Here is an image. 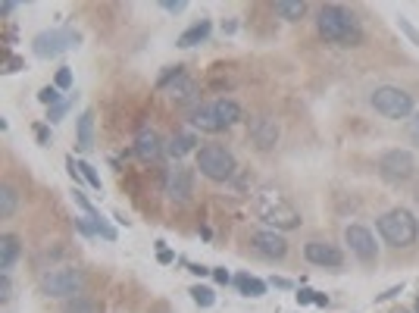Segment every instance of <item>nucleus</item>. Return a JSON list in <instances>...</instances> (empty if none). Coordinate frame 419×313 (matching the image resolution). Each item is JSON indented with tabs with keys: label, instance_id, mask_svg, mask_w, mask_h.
Masks as SVG:
<instances>
[{
	"label": "nucleus",
	"instance_id": "a19ab883",
	"mask_svg": "<svg viewBox=\"0 0 419 313\" xmlns=\"http://www.w3.org/2000/svg\"><path fill=\"white\" fill-rule=\"evenodd\" d=\"M188 269H191L194 275H200V279H206V275H213L210 266H200V263H188Z\"/></svg>",
	"mask_w": 419,
	"mask_h": 313
},
{
	"label": "nucleus",
	"instance_id": "49530a36",
	"mask_svg": "<svg viewBox=\"0 0 419 313\" xmlns=\"http://www.w3.org/2000/svg\"><path fill=\"white\" fill-rule=\"evenodd\" d=\"M6 66H10V72H19V69H22V60H19V56H10Z\"/></svg>",
	"mask_w": 419,
	"mask_h": 313
},
{
	"label": "nucleus",
	"instance_id": "58836bf2",
	"mask_svg": "<svg viewBox=\"0 0 419 313\" xmlns=\"http://www.w3.org/2000/svg\"><path fill=\"white\" fill-rule=\"evenodd\" d=\"M163 10H166V13H181V10H185V6H188V0H163Z\"/></svg>",
	"mask_w": 419,
	"mask_h": 313
},
{
	"label": "nucleus",
	"instance_id": "dca6fc26",
	"mask_svg": "<svg viewBox=\"0 0 419 313\" xmlns=\"http://www.w3.org/2000/svg\"><path fill=\"white\" fill-rule=\"evenodd\" d=\"M213 113H216V119H219V125H222V131L225 129H231V125H238L241 122V106L235 104V100H229V97H219V100H213Z\"/></svg>",
	"mask_w": 419,
	"mask_h": 313
},
{
	"label": "nucleus",
	"instance_id": "7ed1b4c3",
	"mask_svg": "<svg viewBox=\"0 0 419 313\" xmlns=\"http://www.w3.org/2000/svg\"><path fill=\"white\" fill-rule=\"evenodd\" d=\"M379 238L391 248H410L413 241L419 238V223L410 210L397 207V210H388L379 216Z\"/></svg>",
	"mask_w": 419,
	"mask_h": 313
},
{
	"label": "nucleus",
	"instance_id": "a18cd8bd",
	"mask_svg": "<svg viewBox=\"0 0 419 313\" xmlns=\"http://www.w3.org/2000/svg\"><path fill=\"white\" fill-rule=\"evenodd\" d=\"M16 6H19L16 0H3V3H0V13H3V16H10V13L16 10Z\"/></svg>",
	"mask_w": 419,
	"mask_h": 313
},
{
	"label": "nucleus",
	"instance_id": "393cba45",
	"mask_svg": "<svg viewBox=\"0 0 419 313\" xmlns=\"http://www.w3.org/2000/svg\"><path fill=\"white\" fill-rule=\"evenodd\" d=\"M16 207H19L16 188H13V185H3V188H0V216L10 219L13 213H16Z\"/></svg>",
	"mask_w": 419,
	"mask_h": 313
},
{
	"label": "nucleus",
	"instance_id": "39448f33",
	"mask_svg": "<svg viewBox=\"0 0 419 313\" xmlns=\"http://www.w3.org/2000/svg\"><path fill=\"white\" fill-rule=\"evenodd\" d=\"M44 298H75L85 288V273L75 266H50L38 279Z\"/></svg>",
	"mask_w": 419,
	"mask_h": 313
},
{
	"label": "nucleus",
	"instance_id": "2f4dec72",
	"mask_svg": "<svg viewBox=\"0 0 419 313\" xmlns=\"http://www.w3.org/2000/svg\"><path fill=\"white\" fill-rule=\"evenodd\" d=\"M54 85L60 88V91H69V88H72V69H69V66H60V69H56Z\"/></svg>",
	"mask_w": 419,
	"mask_h": 313
},
{
	"label": "nucleus",
	"instance_id": "72a5a7b5",
	"mask_svg": "<svg viewBox=\"0 0 419 313\" xmlns=\"http://www.w3.org/2000/svg\"><path fill=\"white\" fill-rule=\"evenodd\" d=\"M75 229H79V235H85V238H94V235H97V229H94V219H91V216H75Z\"/></svg>",
	"mask_w": 419,
	"mask_h": 313
},
{
	"label": "nucleus",
	"instance_id": "473e14b6",
	"mask_svg": "<svg viewBox=\"0 0 419 313\" xmlns=\"http://www.w3.org/2000/svg\"><path fill=\"white\" fill-rule=\"evenodd\" d=\"M91 219H94V229H97V235H104L106 241H116V229H113L104 216H91Z\"/></svg>",
	"mask_w": 419,
	"mask_h": 313
},
{
	"label": "nucleus",
	"instance_id": "e433bc0d",
	"mask_svg": "<svg viewBox=\"0 0 419 313\" xmlns=\"http://www.w3.org/2000/svg\"><path fill=\"white\" fill-rule=\"evenodd\" d=\"M400 291H404V282H400V285H391V288H385V291H379V294H375V304H385V300L397 298Z\"/></svg>",
	"mask_w": 419,
	"mask_h": 313
},
{
	"label": "nucleus",
	"instance_id": "9d476101",
	"mask_svg": "<svg viewBox=\"0 0 419 313\" xmlns=\"http://www.w3.org/2000/svg\"><path fill=\"white\" fill-rule=\"evenodd\" d=\"M250 244H254V250L260 257H266V260H285L288 257V241L281 232L275 229H260L250 235Z\"/></svg>",
	"mask_w": 419,
	"mask_h": 313
},
{
	"label": "nucleus",
	"instance_id": "de8ad7c7",
	"mask_svg": "<svg viewBox=\"0 0 419 313\" xmlns=\"http://www.w3.org/2000/svg\"><path fill=\"white\" fill-rule=\"evenodd\" d=\"M238 29V22H235V19H225V22H222V31H225V35H231V31H235Z\"/></svg>",
	"mask_w": 419,
	"mask_h": 313
},
{
	"label": "nucleus",
	"instance_id": "c03bdc74",
	"mask_svg": "<svg viewBox=\"0 0 419 313\" xmlns=\"http://www.w3.org/2000/svg\"><path fill=\"white\" fill-rule=\"evenodd\" d=\"M156 250H160V254H156V260H160V263H172L175 260L172 250H166V248H156Z\"/></svg>",
	"mask_w": 419,
	"mask_h": 313
},
{
	"label": "nucleus",
	"instance_id": "4468645a",
	"mask_svg": "<svg viewBox=\"0 0 419 313\" xmlns=\"http://www.w3.org/2000/svg\"><path fill=\"white\" fill-rule=\"evenodd\" d=\"M281 138V129L272 116H256L250 119V141L256 144L260 150H272Z\"/></svg>",
	"mask_w": 419,
	"mask_h": 313
},
{
	"label": "nucleus",
	"instance_id": "1a4fd4ad",
	"mask_svg": "<svg viewBox=\"0 0 419 313\" xmlns=\"http://www.w3.org/2000/svg\"><path fill=\"white\" fill-rule=\"evenodd\" d=\"M344 241H347V248L354 250L356 260H363V263H372L375 257H379V241H375L372 232L360 223H350L347 229H344Z\"/></svg>",
	"mask_w": 419,
	"mask_h": 313
},
{
	"label": "nucleus",
	"instance_id": "c85d7f7f",
	"mask_svg": "<svg viewBox=\"0 0 419 313\" xmlns=\"http://www.w3.org/2000/svg\"><path fill=\"white\" fill-rule=\"evenodd\" d=\"M181 75H185V69H181V66H166V72H163L160 79H156V88H169V85H175V81H179Z\"/></svg>",
	"mask_w": 419,
	"mask_h": 313
},
{
	"label": "nucleus",
	"instance_id": "20e7f679",
	"mask_svg": "<svg viewBox=\"0 0 419 313\" xmlns=\"http://www.w3.org/2000/svg\"><path fill=\"white\" fill-rule=\"evenodd\" d=\"M369 104H372V110L379 113V116L385 119H394V122H400V119H410L413 116V94L406 91V88H397V85H379L372 94H369Z\"/></svg>",
	"mask_w": 419,
	"mask_h": 313
},
{
	"label": "nucleus",
	"instance_id": "aec40b11",
	"mask_svg": "<svg viewBox=\"0 0 419 313\" xmlns=\"http://www.w3.org/2000/svg\"><path fill=\"white\" fill-rule=\"evenodd\" d=\"M75 141L79 150H91L94 147V110H85L75 122Z\"/></svg>",
	"mask_w": 419,
	"mask_h": 313
},
{
	"label": "nucleus",
	"instance_id": "4c0bfd02",
	"mask_svg": "<svg viewBox=\"0 0 419 313\" xmlns=\"http://www.w3.org/2000/svg\"><path fill=\"white\" fill-rule=\"evenodd\" d=\"M13 298V282L6 273H0V300H10Z\"/></svg>",
	"mask_w": 419,
	"mask_h": 313
},
{
	"label": "nucleus",
	"instance_id": "6e6552de",
	"mask_svg": "<svg viewBox=\"0 0 419 313\" xmlns=\"http://www.w3.org/2000/svg\"><path fill=\"white\" fill-rule=\"evenodd\" d=\"M379 172L385 175L388 182H406L416 175V156L404 147H388L385 154L379 156Z\"/></svg>",
	"mask_w": 419,
	"mask_h": 313
},
{
	"label": "nucleus",
	"instance_id": "bb28decb",
	"mask_svg": "<svg viewBox=\"0 0 419 313\" xmlns=\"http://www.w3.org/2000/svg\"><path fill=\"white\" fill-rule=\"evenodd\" d=\"M79 172H81V179L88 182V185L94 188V191H104V182H100V175H97V169L91 166V163H85V160H79Z\"/></svg>",
	"mask_w": 419,
	"mask_h": 313
},
{
	"label": "nucleus",
	"instance_id": "6ab92c4d",
	"mask_svg": "<svg viewBox=\"0 0 419 313\" xmlns=\"http://www.w3.org/2000/svg\"><path fill=\"white\" fill-rule=\"evenodd\" d=\"M210 31H213V22L210 19H200V22H194L191 29L179 35V47H197V44H204L210 38Z\"/></svg>",
	"mask_w": 419,
	"mask_h": 313
},
{
	"label": "nucleus",
	"instance_id": "412c9836",
	"mask_svg": "<svg viewBox=\"0 0 419 313\" xmlns=\"http://www.w3.org/2000/svg\"><path fill=\"white\" fill-rule=\"evenodd\" d=\"M19 254H22V244H19L16 235H3V238H0V273H6V269L16 266Z\"/></svg>",
	"mask_w": 419,
	"mask_h": 313
},
{
	"label": "nucleus",
	"instance_id": "f3484780",
	"mask_svg": "<svg viewBox=\"0 0 419 313\" xmlns=\"http://www.w3.org/2000/svg\"><path fill=\"white\" fill-rule=\"evenodd\" d=\"M231 285H235L238 294H244V298H263L269 282L256 279V275H250V273H238V275H231Z\"/></svg>",
	"mask_w": 419,
	"mask_h": 313
},
{
	"label": "nucleus",
	"instance_id": "c9c22d12",
	"mask_svg": "<svg viewBox=\"0 0 419 313\" xmlns=\"http://www.w3.org/2000/svg\"><path fill=\"white\" fill-rule=\"evenodd\" d=\"M397 29L404 31V35L410 38V41H413V44H416V47H419V31H416V29H413V25H410V19H404V16H400V19H397Z\"/></svg>",
	"mask_w": 419,
	"mask_h": 313
},
{
	"label": "nucleus",
	"instance_id": "3c124183",
	"mask_svg": "<svg viewBox=\"0 0 419 313\" xmlns=\"http://www.w3.org/2000/svg\"><path fill=\"white\" fill-rule=\"evenodd\" d=\"M413 313H419V304H416V310H413Z\"/></svg>",
	"mask_w": 419,
	"mask_h": 313
},
{
	"label": "nucleus",
	"instance_id": "5701e85b",
	"mask_svg": "<svg viewBox=\"0 0 419 313\" xmlns=\"http://www.w3.org/2000/svg\"><path fill=\"white\" fill-rule=\"evenodd\" d=\"M306 10H310V6H306L304 0H279V3H275V13H279L281 19H288V22H300V19L306 16Z\"/></svg>",
	"mask_w": 419,
	"mask_h": 313
},
{
	"label": "nucleus",
	"instance_id": "f704fd0d",
	"mask_svg": "<svg viewBox=\"0 0 419 313\" xmlns=\"http://www.w3.org/2000/svg\"><path fill=\"white\" fill-rule=\"evenodd\" d=\"M294 300H297L300 307H306V304H313V300H316V291H313V288H306V285H300L297 294H294Z\"/></svg>",
	"mask_w": 419,
	"mask_h": 313
},
{
	"label": "nucleus",
	"instance_id": "37998d69",
	"mask_svg": "<svg viewBox=\"0 0 419 313\" xmlns=\"http://www.w3.org/2000/svg\"><path fill=\"white\" fill-rule=\"evenodd\" d=\"M410 138H413V144H419V113L410 119Z\"/></svg>",
	"mask_w": 419,
	"mask_h": 313
},
{
	"label": "nucleus",
	"instance_id": "09e8293b",
	"mask_svg": "<svg viewBox=\"0 0 419 313\" xmlns=\"http://www.w3.org/2000/svg\"><path fill=\"white\" fill-rule=\"evenodd\" d=\"M313 304H316V307H329V298H325L322 291H316V300H313Z\"/></svg>",
	"mask_w": 419,
	"mask_h": 313
},
{
	"label": "nucleus",
	"instance_id": "ea45409f",
	"mask_svg": "<svg viewBox=\"0 0 419 313\" xmlns=\"http://www.w3.org/2000/svg\"><path fill=\"white\" fill-rule=\"evenodd\" d=\"M213 279H216L219 285H229V282H231V273H229L225 266H213Z\"/></svg>",
	"mask_w": 419,
	"mask_h": 313
},
{
	"label": "nucleus",
	"instance_id": "4be33fe9",
	"mask_svg": "<svg viewBox=\"0 0 419 313\" xmlns=\"http://www.w3.org/2000/svg\"><path fill=\"white\" fill-rule=\"evenodd\" d=\"M194 147H197V138H194L191 131H175V135L166 141V154L175 156V160H181L185 154H191Z\"/></svg>",
	"mask_w": 419,
	"mask_h": 313
},
{
	"label": "nucleus",
	"instance_id": "a211bd4d",
	"mask_svg": "<svg viewBox=\"0 0 419 313\" xmlns=\"http://www.w3.org/2000/svg\"><path fill=\"white\" fill-rule=\"evenodd\" d=\"M166 91H169V97H172L175 104H194V100H197V81L185 72L175 85H169Z\"/></svg>",
	"mask_w": 419,
	"mask_h": 313
},
{
	"label": "nucleus",
	"instance_id": "ddd939ff",
	"mask_svg": "<svg viewBox=\"0 0 419 313\" xmlns=\"http://www.w3.org/2000/svg\"><path fill=\"white\" fill-rule=\"evenodd\" d=\"M131 154L144 163H156L163 154H166V144H163V138L156 135L154 129H141L135 138V144H131Z\"/></svg>",
	"mask_w": 419,
	"mask_h": 313
},
{
	"label": "nucleus",
	"instance_id": "f257e3e1",
	"mask_svg": "<svg viewBox=\"0 0 419 313\" xmlns=\"http://www.w3.org/2000/svg\"><path fill=\"white\" fill-rule=\"evenodd\" d=\"M316 29L319 38L335 47H356L363 41V29H360V19L341 3H325L319 6V16H316Z\"/></svg>",
	"mask_w": 419,
	"mask_h": 313
},
{
	"label": "nucleus",
	"instance_id": "7c9ffc66",
	"mask_svg": "<svg viewBox=\"0 0 419 313\" xmlns=\"http://www.w3.org/2000/svg\"><path fill=\"white\" fill-rule=\"evenodd\" d=\"M72 200H75V204H79V210H85V216H100V213H97V207H94L91 200L85 198V191H81V188H75V191H72Z\"/></svg>",
	"mask_w": 419,
	"mask_h": 313
},
{
	"label": "nucleus",
	"instance_id": "603ef678",
	"mask_svg": "<svg viewBox=\"0 0 419 313\" xmlns=\"http://www.w3.org/2000/svg\"><path fill=\"white\" fill-rule=\"evenodd\" d=\"M404 313H406V310H404Z\"/></svg>",
	"mask_w": 419,
	"mask_h": 313
},
{
	"label": "nucleus",
	"instance_id": "c756f323",
	"mask_svg": "<svg viewBox=\"0 0 419 313\" xmlns=\"http://www.w3.org/2000/svg\"><path fill=\"white\" fill-rule=\"evenodd\" d=\"M69 106H72V97H66V100H60L56 106H50V110H47V122L56 125V122H60V119L69 113Z\"/></svg>",
	"mask_w": 419,
	"mask_h": 313
},
{
	"label": "nucleus",
	"instance_id": "0eeeda50",
	"mask_svg": "<svg viewBox=\"0 0 419 313\" xmlns=\"http://www.w3.org/2000/svg\"><path fill=\"white\" fill-rule=\"evenodd\" d=\"M81 44V35L75 29H47L41 31V35L31 38V54L38 56V60H56V56H63L66 50L79 47Z\"/></svg>",
	"mask_w": 419,
	"mask_h": 313
},
{
	"label": "nucleus",
	"instance_id": "2eb2a0df",
	"mask_svg": "<svg viewBox=\"0 0 419 313\" xmlns=\"http://www.w3.org/2000/svg\"><path fill=\"white\" fill-rule=\"evenodd\" d=\"M191 125L200 131H206V135H219L222 131V125H219L216 113H213V104H197L191 110Z\"/></svg>",
	"mask_w": 419,
	"mask_h": 313
},
{
	"label": "nucleus",
	"instance_id": "9b49d317",
	"mask_svg": "<svg viewBox=\"0 0 419 313\" xmlns=\"http://www.w3.org/2000/svg\"><path fill=\"white\" fill-rule=\"evenodd\" d=\"M304 257L313 266H325V269H341L344 266V250L331 241H306L304 244Z\"/></svg>",
	"mask_w": 419,
	"mask_h": 313
},
{
	"label": "nucleus",
	"instance_id": "cd10ccee",
	"mask_svg": "<svg viewBox=\"0 0 419 313\" xmlns=\"http://www.w3.org/2000/svg\"><path fill=\"white\" fill-rule=\"evenodd\" d=\"M38 100H41L44 106H56L60 100H66V97H63V91L56 85H44L41 91H38Z\"/></svg>",
	"mask_w": 419,
	"mask_h": 313
},
{
	"label": "nucleus",
	"instance_id": "79ce46f5",
	"mask_svg": "<svg viewBox=\"0 0 419 313\" xmlns=\"http://www.w3.org/2000/svg\"><path fill=\"white\" fill-rule=\"evenodd\" d=\"M269 285H275V288H281V291H288V288H291V279H281V275H272V279H269Z\"/></svg>",
	"mask_w": 419,
	"mask_h": 313
},
{
	"label": "nucleus",
	"instance_id": "f8f14e48",
	"mask_svg": "<svg viewBox=\"0 0 419 313\" xmlns=\"http://www.w3.org/2000/svg\"><path fill=\"white\" fill-rule=\"evenodd\" d=\"M166 194H169V200H175V204H188L194 194V172L191 169L179 163V166L166 175Z\"/></svg>",
	"mask_w": 419,
	"mask_h": 313
},
{
	"label": "nucleus",
	"instance_id": "a878e982",
	"mask_svg": "<svg viewBox=\"0 0 419 313\" xmlns=\"http://www.w3.org/2000/svg\"><path fill=\"white\" fill-rule=\"evenodd\" d=\"M188 294H191V300H194L197 307H204V310H210V307L216 304V291H213L210 285H194Z\"/></svg>",
	"mask_w": 419,
	"mask_h": 313
},
{
	"label": "nucleus",
	"instance_id": "b1692460",
	"mask_svg": "<svg viewBox=\"0 0 419 313\" xmlns=\"http://www.w3.org/2000/svg\"><path fill=\"white\" fill-rule=\"evenodd\" d=\"M63 313H100V304L85 298V294H75V298H69L66 304H63Z\"/></svg>",
	"mask_w": 419,
	"mask_h": 313
},
{
	"label": "nucleus",
	"instance_id": "f03ea898",
	"mask_svg": "<svg viewBox=\"0 0 419 313\" xmlns=\"http://www.w3.org/2000/svg\"><path fill=\"white\" fill-rule=\"evenodd\" d=\"M254 213L260 223L272 225L275 232H294L300 229V210L272 185H263L254 194Z\"/></svg>",
	"mask_w": 419,
	"mask_h": 313
},
{
	"label": "nucleus",
	"instance_id": "423d86ee",
	"mask_svg": "<svg viewBox=\"0 0 419 313\" xmlns=\"http://www.w3.org/2000/svg\"><path fill=\"white\" fill-rule=\"evenodd\" d=\"M197 169L210 182H231L238 172V163L225 144H204L197 150Z\"/></svg>",
	"mask_w": 419,
	"mask_h": 313
},
{
	"label": "nucleus",
	"instance_id": "8fccbe9b",
	"mask_svg": "<svg viewBox=\"0 0 419 313\" xmlns=\"http://www.w3.org/2000/svg\"><path fill=\"white\" fill-rule=\"evenodd\" d=\"M47 129H44V125H38V141H41V144H47Z\"/></svg>",
	"mask_w": 419,
	"mask_h": 313
}]
</instances>
